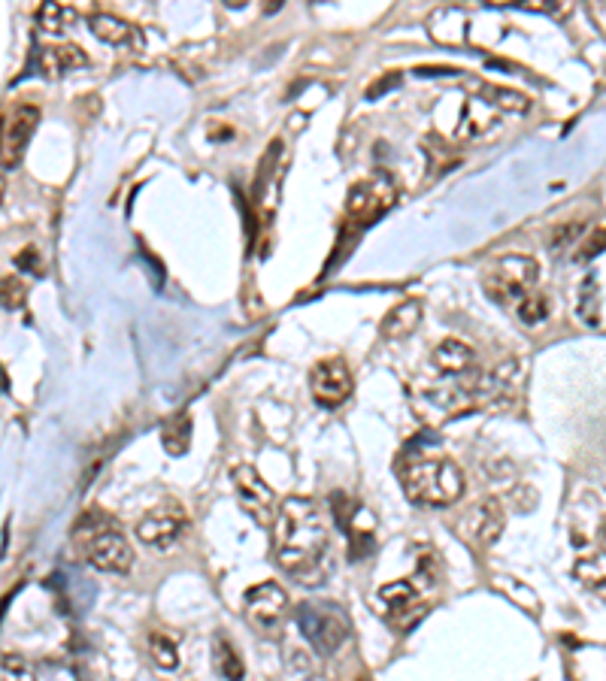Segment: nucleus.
<instances>
[{
	"label": "nucleus",
	"mask_w": 606,
	"mask_h": 681,
	"mask_svg": "<svg viewBox=\"0 0 606 681\" xmlns=\"http://www.w3.org/2000/svg\"><path fill=\"white\" fill-rule=\"evenodd\" d=\"M494 119H497V109L485 97H470L464 103V112H461L458 137H479L494 125Z\"/></svg>",
	"instance_id": "nucleus-16"
},
{
	"label": "nucleus",
	"mask_w": 606,
	"mask_h": 681,
	"mask_svg": "<svg viewBox=\"0 0 606 681\" xmlns=\"http://www.w3.org/2000/svg\"><path fill=\"white\" fill-rule=\"evenodd\" d=\"M494 109H503V112H516V116H522V112L531 109V97L516 91V88H503V85H494L491 88V100H488Z\"/></svg>",
	"instance_id": "nucleus-23"
},
{
	"label": "nucleus",
	"mask_w": 606,
	"mask_h": 681,
	"mask_svg": "<svg viewBox=\"0 0 606 681\" xmlns=\"http://www.w3.org/2000/svg\"><path fill=\"white\" fill-rule=\"evenodd\" d=\"M82 551L88 563L100 573H128L134 563V551L128 545V536L110 524V521H91L82 536Z\"/></svg>",
	"instance_id": "nucleus-4"
},
{
	"label": "nucleus",
	"mask_w": 606,
	"mask_h": 681,
	"mask_svg": "<svg viewBox=\"0 0 606 681\" xmlns=\"http://www.w3.org/2000/svg\"><path fill=\"white\" fill-rule=\"evenodd\" d=\"M579 231H582V224H579V221L555 227V231H552V252H561L564 246H573L576 237H579Z\"/></svg>",
	"instance_id": "nucleus-28"
},
{
	"label": "nucleus",
	"mask_w": 606,
	"mask_h": 681,
	"mask_svg": "<svg viewBox=\"0 0 606 681\" xmlns=\"http://www.w3.org/2000/svg\"><path fill=\"white\" fill-rule=\"evenodd\" d=\"M273 551L276 563L291 576H307L322 563L331 548L328 521L313 500L288 497L273 518Z\"/></svg>",
	"instance_id": "nucleus-1"
},
{
	"label": "nucleus",
	"mask_w": 606,
	"mask_h": 681,
	"mask_svg": "<svg viewBox=\"0 0 606 681\" xmlns=\"http://www.w3.org/2000/svg\"><path fill=\"white\" fill-rule=\"evenodd\" d=\"M4 197H7V173L0 170V206H4Z\"/></svg>",
	"instance_id": "nucleus-31"
},
{
	"label": "nucleus",
	"mask_w": 606,
	"mask_h": 681,
	"mask_svg": "<svg viewBox=\"0 0 606 681\" xmlns=\"http://www.w3.org/2000/svg\"><path fill=\"white\" fill-rule=\"evenodd\" d=\"M88 64V55L73 46V43H61V46H43L37 55V67L46 79H61L70 70H79Z\"/></svg>",
	"instance_id": "nucleus-13"
},
{
	"label": "nucleus",
	"mask_w": 606,
	"mask_h": 681,
	"mask_svg": "<svg viewBox=\"0 0 606 681\" xmlns=\"http://www.w3.org/2000/svg\"><path fill=\"white\" fill-rule=\"evenodd\" d=\"M473 533H476V539L485 542V545H491V542L503 533V506H500L494 497H488V500L479 503L476 518H473Z\"/></svg>",
	"instance_id": "nucleus-19"
},
{
	"label": "nucleus",
	"mask_w": 606,
	"mask_h": 681,
	"mask_svg": "<svg viewBox=\"0 0 606 681\" xmlns=\"http://www.w3.org/2000/svg\"><path fill=\"white\" fill-rule=\"evenodd\" d=\"M188 439H191V418L188 415H176L164 424V448L170 454H185L188 451Z\"/></svg>",
	"instance_id": "nucleus-22"
},
{
	"label": "nucleus",
	"mask_w": 606,
	"mask_h": 681,
	"mask_svg": "<svg viewBox=\"0 0 606 681\" xmlns=\"http://www.w3.org/2000/svg\"><path fill=\"white\" fill-rule=\"evenodd\" d=\"M88 28L91 34L100 40V43H110V46H122V43H131L134 37V28L119 19V16H110V13H97L88 19Z\"/></svg>",
	"instance_id": "nucleus-18"
},
{
	"label": "nucleus",
	"mask_w": 606,
	"mask_h": 681,
	"mask_svg": "<svg viewBox=\"0 0 606 681\" xmlns=\"http://www.w3.org/2000/svg\"><path fill=\"white\" fill-rule=\"evenodd\" d=\"M73 19H76V10L70 4H43L37 10V22L49 34H61L64 28H70Z\"/></svg>",
	"instance_id": "nucleus-21"
},
{
	"label": "nucleus",
	"mask_w": 606,
	"mask_h": 681,
	"mask_svg": "<svg viewBox=\"0 0 606 681\" xmlns=\"http://www.w3.org/2000/svg\"><path fill=\"white\" fill-rule=\"evenodd\" d=\"M431 361H434V367H437L440 373L458 376V373H464V370L473 367L476 355H473V349H470L467 343H461V339H443V343L434 349Z\"/></svg>",
	"instance_id": "nucleus-15"
},
{
	"label": "nucleus",
	"mask_w": 606,
	"mask_h": 681,
	"mask_svg": "<svg viewBox=\"0 0 606 681\" xmlns=\"http://www.w3.org/2000/svg\"><path fill=\"white\" fill-rule=\"evenodd\" d=\"M231 482H234V494H237L240 506L246 509V515H252L258 524H273L279 500H276L273 488L261 479V473L249 464H237L231 470Z\"/></svg>",
	"instance_id": "nucleus-7"
},
{
	"label": "nucleus",
	"mask_w": 606,
	"mask_h": 681,
	"mask_svg": "<svg viewBox=\"0 0 606 681\" xmlns=\"http://www.w3.org/2000/svg\"><path fill=\"white\" fill-rule=\"evenodd\" d=\"M600 252H603V224H597V227H594V234L585 240V249H582V252H576V258H579V261H591V258H594V255H600Z\"/></svg>",
	"instance_id": "nucleus-29"
},
{
	"label": "nucleus",
	"mask_w": 606,
	"mask_h": 681,
	"mask_svg": "<svg viewBox=\"0 0 606 681\" xmlns=\"http://www.w3.org/2000/svg\"><path fill=\"white\" fill-rule=\"evenodd\" d=\"M549 318V297L546 294H525L519 300V321L522 324H540Z\"/></svg>",
	"instance_id": "nucleus-25"
},
{
	"label": "nucleus",
	"mask_w": 606,
	"mask_h": 681,
	"mask_svg": "<svg viewBox=\"0 0 606 681\" xmlns=\"http://www.w3.org/2000/svg\"><path fill=\"white\" fill-rule=\"evenodd\" d=\"M16 264H19V267H31L28 273H40V261L34 258V249H25V252L16 258Z\"/></svg>",
	"instance_id": "nucleus-30"
},
{
	"label": "nucleus",
	"mask_w": 606,
	"mask_h": 681,
	"mask_svg": "<svg viewBox=\"0 0 606 681\" xmlns=\"http://www.w3.org/2000/svg\"><path fill=\"white\" fill-rule=\"evenodd\" d=\"M25 297H28V288H25V282L19 276H4V279H0V309L13 312V309H19L25 303Z\"/></svg>",
	"instance_id": "nucleus-27"
},
{
	"label": "nucleus",
	"mask_w": 606,
	"mask_h": 681,
	"mask_svg": "<svg viewBox=\"0 0 606 681\" xmlns=\"http://www.w3.org/2000/svg\"><path fill=\"white\" fill-rule=\"evenodd\" d=\"M149 654H152L155 666H161V669H173V666L179 663V648H176V642H173L167 633H158V630L149 636Z\"/></svg>",
	"instance_id": "nucleus-24"
},
{
	"label": "nucleus",
	"mask_w": 606,
	"mask_h": 681,
	"mask_svg": "<svg viewBox=\"0 0 606 681\" xmlns=\"http://www.w3.org/2000/svg\"><path fill=\"white\" fill-rule=\"evenodd\" d=\"M0 681H37V672L25 657L7 654L0 660Z\"/></svg>",
	"instance_id": "nucleus-26"
},
{
	"label": "nucleus",
	"mask_w": 606,
	"mask_h": 681,
	"mask_svg": "<svg viewBox=\"0 0 606 681\" xmlns=\"http://www.w3.org/2000/svg\"><path fill=\"white\" fill-rule=\"evenodd\" d=\"M537 279H540V264L531 255H503L485 270L482 285L491 300L507 303V300H522L525 294H531Z\"/></svg>",
	"instance_id": "nucleus-5"
},
{
	"label": "nucleus",
	"mask_w": 606,
	"mask_h": 681,
	"mask_svg": "<svg viewBox=\"0 0 606 681\" xmlns=\"http://www.w3.org/2000/svg\"><path fill=\"white\" fill-rule=\"evenodd\" d=\"M294 618H297L303 639H307L322 657L334 654L352 633V621L337 603H322V600L300 603L294 609Z\"/></svg>",
	"instance_id": "nucleus-3"
},
{
	"label": "nucleus",
	"mask_w": 606,
	"mask_h": 681,
	"mask_svg": "<svg viewBox=\"0 0 606 681\" xmlns=\"http://www.w3.org/2000/svg\"><path fill=\"white\" fill-rule=\"evenodd\" d=\"M422 315H425V306L419 297H407V300H400L397 306H391L382 318V336L385 339H407L410 333H416V327L422 324Z\"/></svg>",
	"instance_id": "nucleus-12"
},
{
	"label": "nucleus",
	"mask_w": 606,
	"mask_h": 681,
	"mask_svg": "<svg viewBox=\"0 0 606 681\" xmlns=\"http://www.w3.org/2000/svg\"><path fill=\"white\" fill-rule=\"evenodd\" d=\"M213 663H216V672L225 681H243L246 678V666L240 660L237 645L222 633H216V639H213Z\"/></svg>",
	"instance_id": "nucleus-17"
},
{
	"label": "nucleus",
	"mask_w": 606,
	"mask_h": 681,
	"mask_svg": "<svg viewBox=\"0 0 606 681\" xmlns=\"http://www.w3.org/2000/svg\"><path fill=\"white\" fill-rule=\"evenodd\" d=\"M397 473L403 479V491L413 503L422 506H452L464 494V473L455 461L449 458H410L403 454L397 461Z\"/></svg>",
	"instance_id": "nucleus-2"
},
{
	"label": "nucleus",
	"mask_w": 606,
	"mask_h": 681,
	"mask_svg": "<svg viewBox=\"0 0 606 681\" xmlns=\"http://www.w3.org/2000/svg\"><path fill=\"white\" fill-rule=\"evenodd\" d=\"M285 615H288V594L276 582H264L246 591V618L252 627L273 633L276 627H282Z\"/></svg>",
	"instance_id": "nucleus-11"
},
{
	"label": "nucleus",
	"mask_w": 606,
	"mask_h": 681,
	"mask_svg": "<svg viewBox=\"0 0 606 681\" xmlns=\"http://www.w3.org/2000/svg\"><path fill=\"white\" fill-rule=\"evenodd\" d=\"M185 533V509L176 503H164L149 509L137 524V539L149 548H170Z\"/></svg>",
	"instance_id": "nucleus-10"
},
{
	"label": "nucleus",
	"mask_w": 606,
	"mask_h": 681,
	"mask_svg": "<svg viewBox=\"0 0 606 681\" xmlns=\"http://www.w3.org/2000/svg\"><path fill=\"white\" fill-rule=\"evenodd\" d=\"M397 200V188L394 182L379 173V176H370V179H361L349 188V197H346V215L352 221H358L361 227L373 224L376 218H382L391 203Z\"/></svg>",
	"instance_id": "nucleus-6"
},
{
	"label": "nucleus",
	"mask_w": 606,
	"mask_h": 681,
	"mask_svg": "<svg viewBox=\"0 0 606 681\" xmlns=\"http://www.w3.org/2000/svg\"><path fill=\"white\" fill-rule=\"evenodd\" d=\"M419 597V588L413 582H388L379 591V600L388 606V612H407Z\"/></svg>",
	"instance_id": "nucleus-20"
},
{
	"label": "nucleus",
	"mask_w": 606,
	"mask_h": 681,
	"mask_svg": "<svg viewBox=\"0 0 606 681\" xmlns=\"http://www.w3.org/2000/svg\"><path fill=\"white\" fill-rule=\"evenodd\" d=\"M40 125V109L31 103H19L10 116L0 122V170L16 167Z\"/></svg>",
	"instance_id": "nucleus-8"
},
{
	"label": "nucleus",
	"mask_w": 606,
	"mask_h": 681,
	"mask_svg": "<svg viewBox=\"0 0 606 681\" xmlns=\"http://www.w3.org/2000/svg\"><path fill=\"white\" fill-rule=\"evenodd\" d=\"M352 388H355V382H352V373L343 358L319 361L310 373V391H313L316 403L325 409H337L340 403H346L352 397Z\"/></svg>",
	"instance_id": "nucleus-9"
},
{
	"label": "nucleus",
	"mask_w": 606,
	"mask_h": 681,
	"mask_svg": "<svg viewBox=\"0 0 606 681\" xmlns=\"http://www.w3.org/2000/svg\"><path fill=\"white\" fill-rule=\"evenodd\" d=\"M576 315L585 327L603 330V279L600 276H585L576 294Z\"/></svg>",
	"instance_id": "nucleus-14"
}]
</instances>
